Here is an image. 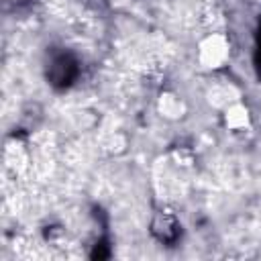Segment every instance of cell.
Listing matches in <instances>:
<instances>
[{"label":"cell","mask_w":261,"mask_h":261,"mask_svg":"<svg viewBox=\"0 0 261 261\" xmlns=\"http://www.w3.org/2000/svg\"><path fill=\"white\" fill-rule=\"evenodd\" d=\"M198 59L208 69L222 67L228 59V41L222 35H208L198 47Z\"/></svg>","instance_id":"6da1fadb"},{"label":"cell","mask_w":261,"mask_h":261,"mask_svg":"<svg viewBox=\"0 0 261 261\" xmlns=\"http://www.w3.org/2000/svg\"><path fill=\"white\" fill-rule=\"evenodd\" d=\"M224 122L228 128L232 130H241L245 126H249V110L243 106V104H234L226 110L224 114Z\"/></svg>","instance_id":"7a4b0ae2"}]
</instances>
